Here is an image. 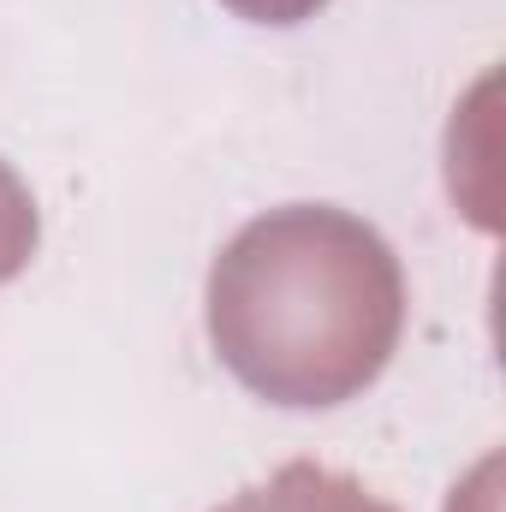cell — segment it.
I'll use <instances>...</instances> for the list:
<instances>
[{"mask_svg":"<svg viewBox=\"0 0 506 512\" xmlns=\"http://www.w3.org/2000/svg\"><path fill=\"white\" fill-rule=\"evenodd\" d=\"M215 358L268 405L358 399L405 334V268L370 221L292 203L227 239L209 268Z\"/></svg>","mask_w":506,"mask_h":512,"instance_id":"obj_1","label":"cell"},{"mask_svg":"<svg viewBox=\"0 0 506 512\" xmlns=\"http://www.w3.org/2000/svg\"><path fill=\"white\" fill-rule=\"evenodd\" d=\"M215 512H393V507L381 495H370L358 477H340V471H328L316 459H292L268 483L233 495Z\"/></svg>","mask_w":506,"mask_h":512,"instance_id":"obj_2","label":"cell"},{"mask_svg":"<svg viewBox=\"0 0 506 512\" xmlns=\"http://www.w3.org/2000/svg\"><path fill=\"white\" fill-rule=\"evenodd\" d=\"M36 239H42L36 197H30V185L0 161V286H6L12 274H24V268H30Z\"/></svg>","mask_w":506,"mask_h":512,"instance_id":"obj_3","label":"cell"},{"mask_svg":"<svg viewBox=\"0 0 506 512\" xmlns=\"http://www.w3.org/2000/svg\"><path fill=\"white\" fill-rule=\"evenodd\" d=\"M221 6H233V12L251 18V24H304V18H316L328 0H221Z\"/></svg>","mask_w":506,"mask_h":512,"instance_id":"obj_4","label":"cell"}]
</instances>
